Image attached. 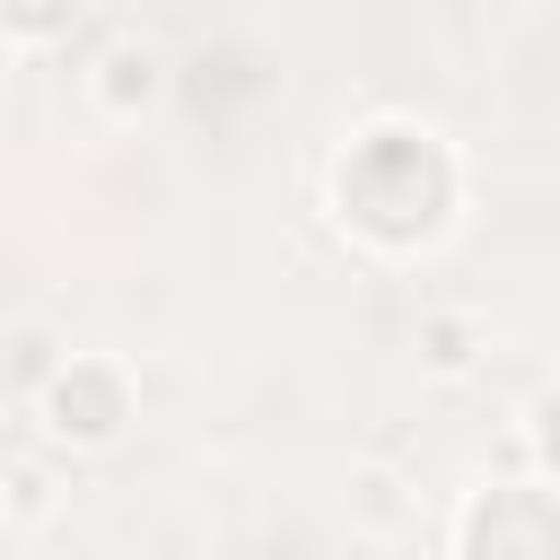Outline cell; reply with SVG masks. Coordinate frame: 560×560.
Instances as JSON below:
<instances>
[{
  "mask_svg": "<svg viewBox=\"0 0 560 560\" xmlns=\"http://www.w3.org/2000/svg\"><path fill=\"white\" fill-rule=\"evenodd\" d=\"M35 376H44V341L26 332V341H18V385H35Z\"/></svg>",
  "mask_w": 560,
  "mask_h": 560,
  "instance_id": "obj_2",
  "label": "cell"
},
{
  "mask_svg": "<svg viewBox=\"0 0 560 560\" xmlns=\"http://www.w3.org/2000/svg\"><path fill=\"white\" fill-rule=\"evenodd\" d=\"M105 70H114V105H131V96L149 105L158 96V52H114Z\"/></svg>",
  "mask_w": 560,
  "mask_h": 560,
  "instance_id": "obj_1",
  "label": "cell"
}]
</instances>
